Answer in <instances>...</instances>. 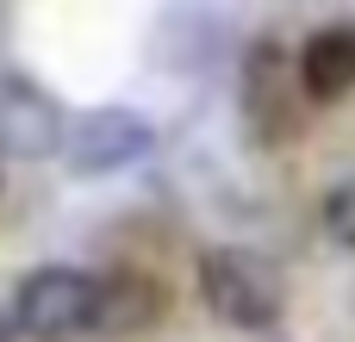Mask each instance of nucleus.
Masks as SVG:
<instances>
[{
    "mask_svg": "<svg viewBox=\"0 0 355 342\" xmlns=\"http://www.w3.org/2000/svg\"><path fill=\"white\" fill-rule=\"evenodd\" d=\"M200 305L225 324V330H275L281 312H287V293H281V274L256 255V249H237V243H212L200 255Z\"/></svg>",
    "mask_w": 355,
    "mask_h": 342,
    "instance_id": "2",
    "label": "nucleus"
},
{
    "mask_svg": "<svg viewBox=\"0 0 355 342\" xmlns=\"http://www.w3.org/2000/svg\"><path fill=\"white\" fill-rule=\"evenodd\" d=\"M62 143H69V118H62L56 93L37 87L31 75L6 69L0 75V156L44 162V156H62Z\"/></svg>",
    "mask_w": 355,
    "mask_h": 342,
    "instance_id": "5",
    "label": "nucleus"
},
{
    "mask_svg": "<svg viewBox=\"0 0 355 342\" xmlns=\"http://www.w3.org/2000/svg\"><path fill=\"white\" fill-rule=\"evenodd\" d=\"M324 237L355 255V181H337L324 193Z\"/></svg>",
    "mask_w": 355,
    "mask_h": 342,
    "instance_id": "8",
    "label": "nucleus"
},
{
    "mask_svg": "<svg viewBox=\"0 0 355 342\" xmlns=\"http://www.w3.org/2000/svg\"><path fill=\"white\" fill-rule=\"evenodd\" d=\"M100 305L106 280L69 262H44L12 287V324L25 342H81L87 330H100Z\"/></svg>",
    "mask_w": 355,
    "mask_h": 342,
    "instance_id": "1",
    "label": "nucleus"
},
{
    "mask_svg": "<svg viewBox=\"0 0 355 342\" xmlns=\"http://www.w3.org/2000/svg\"><path fill=\"white\" fill-rule=\"evenodd\" d=\"M19 336V324H12V318H0V342H12Z\"/></svg>",
    "mask_w": 355,
    "mask_h": 342,
    "instance_id": "9",
    "label": "nucleus"
},
{
    "mask_svg": "<svg viewBox=\"0 0 355 342\" xmlns=\"http://www.w3.org/2000/svg\"><path fill=\"white\" fill-rule=\"evenodd\" d=\"M300 81L312 106H337L355 93V25H318L300 44Z\"/></svg>",
    "mask_w": 355,
    "mask_h": 342,
    "instance_id": "6",
    "label": "nucleus"
},
{
    "mask_svg": "<svg viewBox=\"0 0 355 342\" xmlns=\"http://www.w3.org/2000/svg\"><path fill=\"white\" fill-rule=\"evenodd\" d=\"M162 318V280L137 274V268H119L106 274V305H100V330L112 336H137Z\"/></svg>",
    "mask_w": 355,
    "mask_h": 342,
    "instance_id": "7",
    "label": "nucleus"
},
{
    "mask_svg": "<svg viewBox=\"0 0 355 342\" xmlns=\"http://www.w3.org/2000/svg\"><path fill=\"white\" fill-rule=\"evenodd\" d=\"M150 150H156V131H150L144 112H131V106H94V112L69 118L62 162H69V174L100 181V174H119V168L144 162Z\"/></svg>",
    "mask_w": 355,
    "mask_h": 342,
    "instance_id": "4",
    "label": "nucleus"
},
{
    "mask_svg": "<svg viewBox=\"0 0 355 342\" xmlns=\"http://www.w3.org/2000/svg\"><path fill=\"white\" fill-rule=\"evenodd\" d=\"M237 93H243V125H250L262 143H287V137L300 131L306 81H300V56H287L281 37H256V44L243 50Z\"/></svg>",
    "mask_w": 355,
    "mask_h": 342,
    "instance_id": "3",
    "label": "nucleus"
}]
</instances>
